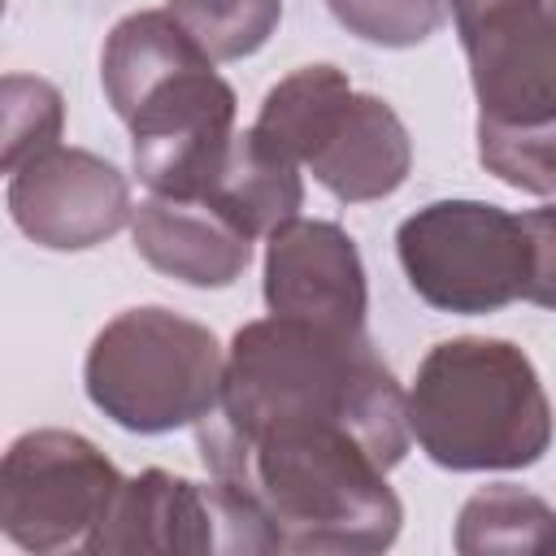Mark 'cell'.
<instances>
[{
    "mask_svg": "<svg viewBox=\"0 0 556 556\" xmlns=\"http://www.w3.org/2000/svg\"><path fill=\"white\" fill-rule=\"evenodd\" d=\"M408 439V395L369 334L278 313L235 330L222 400L195 421L208 478L256 508L278 552L313 556H374L400 539L387 473Z\"/></svg>",
    "mask_w": 556,
    "mask_h": 556,
    "instance_id": "6da1fadb",
    "label": "cell"
},
{
    "mask_svg": "<svg viewBox=\"0 0 556 556\" xmlns=\"http://www.w3.org/2000/svg\"><path fill=\"white\" fill-rule=\"evenodd\" d=\"M100 83L130 130V165L156 195H204L230 152L239 96L169 9L126 13L100 52Z\"/></svg>",
    "mask_w": 556,
    "mask_h": 556,
    "instance_id": "7a4b0ae2",
    "label": "cell"
},
{
    "mask_svg": "<svg viewBox=\"0 0 556 556\" xmlns=\"http://www.w3.org/2000/svg\"><path fill=\"white\" fill-rule=\"evenodd\" d=\"M417 447L452 473L530 469L552 447V400L534 361L486 334L434 343L408 391Z\"/></svg>",
    "mask_w": 556,
    "mask_h": 556,
    "instance_id": "3957f363",
    "label": "cell"
},
{
    "mask_svg": "<svg viewBox=\"0 0 556 556\" xmlns=\"http://www.w3.org/2000/svg\"><path fill=\"white\" fill-rule=\"evenodd\" d=\"M252 130L343 204L387 200L413 169V139L400 113L382 96L356 91L352 78L326 61L278 78Z\"/></svg>",
    "mask_w": 556,
    "mask_h": 556,
    "instance_id": "277c9868",
    "label": "cell"
},
{
    "mask_svg": "<svg viewBox=\"0 0 556 556\" xmlns=\"http://www.w3.org/2000/svg\"><path fill=\"white\" fill-rule=\"evenodd\" d=\"M222 378L217 334L165 304H139L104 321L83 361L87 400L130 434L204 421L222 400Z\"/></svg>",
    "mask_w": 556,
    "mask_h": 556,
    "instance_id": "5b68a950",
    "label": "cell"
},
{
    "mask_svg": "<svg viewBox=\"0 0 556 556\" xmlns=\"http://www.w3.org/2000/svg\"><path fill=\"white\" fill-rule=\"evenodd\" d=\"M395 256L417 300L456 317L500 313L526 287L521 217L491 200L421 204L400 222Z\"/></svg>",
    "mask_w": 556,
    "mask_h": 556,
    "instance_id": "8992f818",
    "label": "cell"
},
{
    "mask_svg": "<svg viewBox=\"0 0 556 556\" xmlns=\"http://www.w3.org/2000/svg\"><path fill=\"white\" fill-rule=\"evenodd\" d=\"M117 465L78 430H26L0 460V530L35 556L83 547L122 491Z\"/></svg>",
    "mask_w": 556,
    "mask_h": 556,
    "instance_id": "52a82bcc",
    "label": "cell"
},
{
    "mask_svg": "<svg viewBox=\"0 0 556 556\" xmlns=\"http://www.w3.org/2000/svg\"><path fill=\"white\" fill-rule=\"evenodd\" d=\"M91 556L113 552H222V556H261L278 552L269 526L256 508L235 495L226 482H191L169 469H143L122 482L109 517L83 543Z\"/></svg>",
    "mask_w": 556,
    "mask_h": 556,
    "instance_id": "ba28073f",
    "label": "cell"
},
{
    "mask_svg": "<svg viewBox=\"0 0 556 556\" xmlns=\"http://www.w3.org/2000/svg\"><path fill=\"white\" fill-rule=\"evenodd\" d=\"M482 122L556 117V0H447Z\"/></svg>",
    "mask_w": 556,
    "mask_h": 556,
    "instance_id": "9c48e42d",
    "label": "cell"
},
{
    "mask_svg": "<svg viewBox=\"0 0 556 556\" xmlns=\"http://www.w3.org/2000/svg\"><path fill=\"white\" fill-rule=\"evenodd\" d=\"M4 200L13 226L48 252H87L135 217L126 174L100 152L65 143L26 156L9 174Z\"/></svg>",
    "mask_w": 556,
    "mask_h": 556,
    "instance_id": "30bf717a",
    "label": "cell"
},
{
    "mask_svg": "<svg viewBox=\"0 0 556 556\" xmlns=\"http://www.w3.org/2000/svg\"><path fill=\"white\" fill-rule=\"evenodd\" d=\"M265 304L321 330L365 334L369 282L352 235L339 222L291 217L265 235Z\"/></svg>",
    "mask_w": 556,
    "mask_h": 556,
    "instance_id": "8fae6325",
    "label": "cell"
},
{
    "mask_svg": "<svg viewBox=\"0 0 556 556\" xmlns=\"http://www.w3.org/2000/svg\"><path fill=\"white\" fill-rule=\"evenodd\" d=\"M135 252L187 287H230L252 261V235L208 195H148L130 217Z\"/></svg>",
    "mask_w": 556,
    "mask_h": 556,
    "instance_id": "7c38bea8",
    "label": "cell"
},
{
    "mask_svg": "<svg viewBox=\"0 0 556 556\" xmlns=\"http://www.w3.org/2000/svg\"><path fill=\"white\" fill-rule=\"evenodd\" d=\"M204 195L217 200L252 239H261L274 226L300 217L304 178H300V165L291 156L274 152L248 126V130H235L230 152H226V161H222V169Z\"/></svg>",
    "mask_w": 556,
    "mask_h": 556,
    "instance_id": "4fadbf2b",
    "label": "cell"
},
{
    "mask_svg": "<svg viewBox=\"0 0 556 556\" xmlns=\"http://www.w3.org/2000/svg\"><path fill=\"white\" fill-rule=\"evenodd\" d=\"M452 543L460 556H552L556 508L517 482H491L460 504Z\"/></svg>",
    "mask_w": 556,
    "mask_h": 556,
    "instance_id": "5bb4252c",
    "label": "cell"
},
{
    "mask_svg": "<svg viewBox=\"0 0 556 556\" xmlns=\"http://www.w3.org/2000/svg\"><path fill=\"white\" fill-rule=\"evenodd\" d=\"M213 61H243L269 43L282 0H169L165 4Z\"/></svg>",
    "mask_w": 556,
    "mask_h": 556,
    "instance_id": "9a60e30c",
    "label": "cell"
},
{
    "mask_svg": "<svg viewBox=\"0 0 556 556\" xmlns=\"http://www.w3.org/2000/svg\"><path fill=\"white\" fill-rule=\"evenodd\" d=\"M478 161L513 191L556 195V117L530 126H504L478 117Z\"/></svg>",
    "mask_w": 556,
    "mask_h": 556,
    "instance_id": "2e32d148",
    "label": "cell"
},
{
    "mask_svg": "<svg viewBox=\"0 0 556 556\" xmlns=\"http://www.w3.org/2000/svg\"><path fill=\"white\" fill-rule=\"evenodd\" d=\"M0 113H4V143H0L4 174H13L26 156L61 143L65 100H61V91L48 78L4 74V83H0Z\"/></svg>",
    "mask_w": 556,
    "mask_h": 556,
    "instance_id": "e0dca14e",
    "label": "cell"
},
{
    "mask_svg": "<svg viewBox=\"0 0 556 556\" xmlns=\"http://www.w3.org/2000/svg\"><path fill=\"white\" fill-rule=\"evenodd\" d=\"M326 9L348 35L378 48H417L447 17V0H326Z\"/></svg>",
    "mask_w": 556,
    "mask_h": 556,
    "instance_id": "ac0fdd59",
    "label": "cell"
},
{
    "mask_svg": "<svg viewBox=\"0 0 556 556\" xmlns=\"http://www.w3.org/2000/svg\"><path fill=\"white\" fill-rule=\"evenodd\" d=\"M526 230V287L521 300L556 313V204L517 213Z\"/></svg>",
    "mask_w": 556,
    "mask_h": 556,
    "instance_id": "d6986e66",
    "label": "cell"
}]
</instances>
